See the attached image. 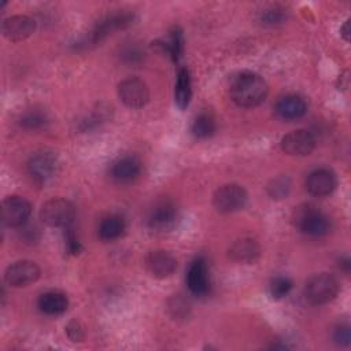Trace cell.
<instances>
[{"label": "cell", "mask_w": 351, "mask_h": 351, "mask_svg": "<svg viewBox=\"0 0 351 351\" xmlns=\"http://www.w3.org/2000/svg\"><path fill=\"white\" fill-rule=\"evenodd\" d=\"M267 84L256 73H239L230 84V97L239 106L251 108L259 106L267 96Z\"/></svg>", "instance_id": "6da1fadb"}, {"label": "cell", "mask_w": 351, "mask_h": 351, "mask_svg": "<svg viewBox=\"0 0 351 351\" xmlns=\"http://www.w3.org/2000/svg\"><path fill=\"white\" fill-rule=\"evenodd\" d=\"M340 291V284L333 274L318 273L311 276L304 285L306 299L315 306L332 302Z\"/></svg>", "instance_id": "7a4b0ae2"}, {"label": "cell", "mask_w": 351, "mask_h": 351, "mask_svg": "<svg viewBox=\"0 0 351 351\" xmlns=\"http://www.w3.org/2000/svg\"><path fill=\"white\" fill-rule=\"evenodd\" d=\"M295 226L304 234L313 237L325 236L330 229L329 218L310 204L299 206L292 215Z\"/></svg>", "instance_id": "3957f363"}, {"label": "cell", "mask_w": 351, "mask_h": 351, "mask_svg": "<svg viewBox=\"0 0 351 351\" xmlns=\"http://www.w3.org/2000/svg\"><path fill=\"white\" fill-rule=\"evenodd\" d=\"M75 217L74 204L64 197H52L47 200L40 210V218L52 228H67Z\"/></svg>", "instance_id": "277c9868"}, {"label": "cell", "mask_w": 351, "mask_h": 351, "mask_svg": "<svg viewBox=\"0 0 351 351\" xmlns=\"http://www.w3.org/2000/svg\"><path fill=\"white\" fill-rule=\"evenodd\" d=\"M247 191L239 184H225L213 195V206L218 213L229 214L244 207L247 203Z\"/></svg>", "instance_id": "5b68a950"}, {"label": "cell", "mask_w": 351, "mask_h": 351, "mask_svg": "<svg viewBox=\"0 0 351 351\" xmlns=\"http://www.w3.org/2000/svg\"><path fill=\"white\" fill-rule=\"evenodd\" d=\"M59 167V159L51 151H38L32 155L27 162V171L38 184H44L53 178L58 174Z\"/></svg>", "instance_id": "8992f818"}, {"label": "cell", "mask_w": 351, "mask_h": 351, "mask_svg": "<svg viewBox=\"0 0 351 351\" xmlns=\"http://www.w3.org/2000/svg\"><path fill=\"white\" fill-rule=\"evenodd\" d=\"M118 96L126 107L141 108L149 100V89L143 80L129 77L118 84Z\"/></svg>", "instance_id": "52a82bcc"}, {"label": "cell", "mask_w": 351, "mask_h": 351, "mask_svg": "<svg viewBox=\"0 0 351 351\" xmlns=\"http://www.w3.org/2000/svg\"><path fill=\"white\" fill-rule=\"evenodd\" d=\"M41 270L33 261H16L11 263L4 271V281L12 288L27 287L40 278Z\"/></svg>", "instance_id": "ba28073f"}, {"label": "cell", "mask_w": 351, "mask_h": 351, "mask_svg": "<svg viewBox=\"0 0 351 351\" xmlns=\"http://www.w3.org/2000/svg\"><path fill=\"white\" fill-rule=\"evenodd\" d=\"M32 213V204L22 196H7L1 203V218L4 225L18 228L23 225Z\"/></svg>", "instance_id": "9c48e42d"}, {"label": "cell", "mask_w": 351, "mask_h": 351, "mask_svg": "<svg viewBox=\"0 0 351 351\" xmlns=\"http://www.w3.org/2000/svg\"><path fill=\"white\" fill-rule=\"evenodd\" d=\"M281 149L291 156L310 155L315 148L314 136L306 129H296L287 133L280 141Z\"/></svg>", "instance_id": "30bf717a"}, {"label": "cell", "mask_w": 351, "mask_h": 351, "mask_svg": "<svg viewBox=\"0 0 351 351\" xmlns=\"http://www.w3.org/2000/svg\"><path fill=\"white\" fill-rule=\"evenodd\" d=\"M133 21V14L126 11H118L106 15L103 19H100L95 27L92 29L89 34V41L92 44L100 43L103 38H106L108 34L118 29H123Z\"/></svg>", "instance_id": "8fae6325"}, {"label": "cell", "mask_w": 351, "mask_h": 351, "mask_svg": "<svg viewBox=\"0 0 351 351\" xmlns=\"http://www.w3.org/2000/svg\"><path fill=\"white\" fill-rule=\"evenodd\" d=\"M186 285L195 296H204L208 292V267L203 256H197L191 262L186 271Z\"/></svg>", "instance_id": "7c38bea8"}, {"label": "cell", "mask_w": 351, "mask_h": 351, "mask_svg": "<svg viewBox=\"0 0 351 351\" xmlns=\"http://www.w3.org/2000/svg\"><path fill=\"white\" fill-rule=\"evenodd\" d=\"M337 185L336 174L328 167H319L313 170L306 180V189L310 195L322 197L330 195Z\"/></svg>", "instance_id": "4fadbf2b"}, {"label": "cell", "mask_w": 351, "mask_h": 351, "mask_svg": "<svg viewBox=\"0 0 351 351\" xmlns=\"http://www.w3.org/2000/svg\"><path fill=\"white\" fill-rule=\"evenodd\" d=\"M145 267L155 278L170 277L177 269V259L165 250H155L145 256Z\"/></svg>", "instance_id": "5bb4252c"}, {"label": "cell", "mask_w": 351, "mask_h": 351, "mask_svg": "<svg viewBox=\"0 0 351 351\" xmlns=\"http://www.w3.org/2000/svg\"><path fill=\"white\" fill-rule=\"evenodd\" d=\"M177 219V208L169 200H162L154 206L148 215V225L156 232H165L174 226Z\"/></svg>", "instance_id": "9a60e30c"}, {"label": "cell", "mask_w": 351, "mask_h": 351, "mask_svg": "<svg viewBox=\"0 0 351 351\" xmlns=\"http://www.w3.org/2000/svg\"><path fill=\"white\" fill-rule=\"evenodd\" d=\"M36 29V22L27 15H12L4 19L1 25V32L4 37L11 41H22L33 34Z\"/></svg>", "instance_id": "2e32d148"}, {"label": "cell", "mask_w": 351, "mask_h": 351, "mask_svg": "<svg viewBox=\"0 0 351 351\" xmlns=\"http://www.w3.org/2000/svg\"><path fill=\"white\" fill-rule=\"evenodd\" d=\"M111 177L121 184H128L134 181L141 173V162L133 155H126L118 158L111 165Z\"/></svg>", "instance_id": "e0dca14e"}, {"label": "cell", "mask_w": 351, "mask_h": 351, "mask_svg": "<svg viewBox=\"0 0 351 351\" xmlns=\"http://www.w3.org/2000/svg\"><path fill=\"white\" fill-rule=\"evenodd\" d=\"M229 256L237 263H255L261 256V247L254 239L241 237L229 247Z\"/></svg>", "instance_id": "ac0fdd59"}, {"label": "cell", "mask_w": 351, "mask_h": 351, "mask_svg": "<svg viewBox=\"0 0 351 351\" xmlns=\"http://www.w3.org/2000/svg\"><path fill=\"white\" fill-rule=\"evenodd\" d=\"M307 111V103L300 95L289 93L282 96L276 104V112L285 121L302 118Z\"/></svg>", "instance_id": "d6986e66"}, {"label": "cell", "mask_w": 351, "mask_h": 351, "mask_svg": "<svg viewBox=\"0 0 351 351\" xmlns=\"http://www.w3.org/2000/svg\"><path fill=\"white\" fill-rule=\"evenodd\" d=\"M38 308L48 315H59L67 310L69 299L62 291H47L38 298Z\"/></svg>", "instance_id": "ffe728a7"}, {"label": "cell", "mask_w": 351, "mask_h": 351, "mask_svg": "<svg viewBox=\"0 0 351 351\" xmlns=\"http://www.w3.org/2000/svg\"><path fill=\"white\" fill-rule=\"evenodd\" d=\"M125 228H126L125 219L118 214H111L101 219L99 225V236L104 241H112L122 236V233L125 232Z\"/></svg>", "instance_id": "44dd1931"}, {"label": "cell", "mask_w": 351, "mask_h": 351, "mask_svg": "<svg viewBox=\"0 0 351 351\" xmlns=\"http://www.w3.org/2000/svg\"><path fill=\"white\" fill-rule=\"evenodd\" d=\"M192 97V85H191V77L189 71L184 67L178 71L176 89H174V100L177 106L184 110L188 107Z\"/></svg>", "instance_id": "7402d4cb"}, {"label": "cell", "mask_w": 351, "mask_h": 351, "mask_svg": "<svg viewBox=\"0 0 351 351\" xmlns=\"http://www.w3.org/2000/svg\"><path fill=\"white\" fill-rule=\"evenodd\" d=\"M214 130H215L214 117L207 111L199 112L192 122V133L197 138L210 137L214 133Z\"/></svg>", "instance_id": "603a6c76"}, {"label": "cell", "mask_w": 351, "mask_h": 351, "mask_svg": "<svg viewBox=\"0 0 351 351\" xmlns=\"http://www.w3.org/2000/svg\"><path fill=\"white\" fill-rule=\"evenodd\" d=\"M160 45L171 56V59L174 62H177L181 58L182 52H184V36H182V32L178 27H174L171 30V34H170V41L169 43H162Z\"/></svg>", "instance_id": "cb8c5ba5"}, {"label": "cell", "mask_w": 351, "mask_h": 351, "mask_svg": "<svg viewBox=\"0 0 351 351\" xmlns=\"http://www.w3.org/2000/svg\"><path fill=\"white\" fill-rule=\"evenodd\" d=\"M47 123V115L38 110H29L21 117V125L26 129H41Z\"/></svg>", "instance_id": "d4e9b609"}, {"label": "cell", "mask_w": 351, "mask_h": 351, "mask_svg": "<svg viewBox=\"0 0 351 351\" xmlns=\"http://www.w3.org/2000/svg\"><path fill=\"white\" fill-rule=\"evenodd\" d=\"M291 289H292V281L284 276L274 277L269 285L270 295L276 299H281V298L287 296Z\"/></svg>", "instance_id": "484cf974"}, {"label": "cell", "mask_w": 351, "mask_h": 351, "mask_svg": "<svg viewBox=\"0 0 351 351\" xmlns=\"http://www.w3.org/2000/svg\"><path fill=\"white\" fill-rule=\"evenodd\" d=\"M289 188L291 182L288 177H277L269 184L267 192L271 199H284L288 195Z\"/></svg>", "instance_id": "4316f807"}, {"label": "cell", "mask_w": 351, "mask_h": 351, "mask_svg": "<svg viewBox=\"0 0 351 351\" xmlns=\"http://www.w3.org/2000/svg\"><path fill=\"white\" fill-rule=\"evenodd\" d=\"M285 18V14L281 8H269V10H265L262 12V21L267 25H276V23H280L282 22Z\"/></svg>", "instance_id": "83f0119b"}, {"label": "cell", "mask_w": 351, "mask_h": 351, "mask_svg": "<svg viewBox=\"0 0 351 351\" xmlns=\"http://www.w3.org/2000/svg\"><path fill=\"white\" fill-rule=\"evenodd\" d=\"M333 340L339 346L350 344V328L347 325H339L333 332Z\"/></svg>", "instance_id": "f1b7e54d"}, {"label": "cell", "mask_w": 351, "mask_h": 351, "mask_svg": "<svg viewBox=\"0 0 351 351\" xmlns=\"http://www.w3.org/2000/svg\"><path fill=\"white\" fill-rule=\"evenodd\" d=\"M66 241H67V248H69V251H70L71 254H78V252H80L81 245H80L78 240L75 239V236H74L71 232H69V234H67V237H66Z\"/></svg>", "instance_id": "f546056e"}, {"label": "cell", "mask_w": 351, "mask_h": 351, "mask_svg": "<svg viewBox=\"0 0 351 351\" xmlns=\"http://www.w3.org/2000/svg\"><path fill=\"white\" fill-rule=\"evenodd\" d=\"M67 333H69L70 339L74 340V341H77V340H80V339L82 337V330L80 329V326H78L77 322H71V324L67 326Z\"/></svg>", "instance_id": "4dcf8cb0"}, {"label": "cell", "mask_w": 351, "mask_h": 351, "mask_svg": "<svg viewBox=\"0 0 351 351\" xmlns=\"http://www.w3.org/2000/svg\"><path fill=\"white\" fill-rule=\"evenodd\" d=\"M123 58L128 60V62H137L141 59V52L137 51V48H128L125 52H123Z\"/></svg>", "instance_id": "1f68e13d"}, {"label": "cell", "mask_w": 351, "mask_h": 351, "mask_svg": "<svg viewBox=\"0 0 351 351\" xmlns=\"http://www.w3.org/2000/svg\"><path fill=\"white\" fill-rule=\"evenodd\" d=\"M343 36H344V38L346 40H348V21L346 22V25H344V27H343Z\"/></svg>", "instance_id": "d6a6232c"}]
</instances>
